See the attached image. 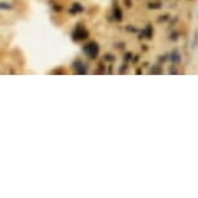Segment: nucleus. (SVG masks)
Instances as JSON below:
<instances>
[{"label": "nucleus", "mask_w": 198, "mask_h": 198, "mask_svg": "<svg viewBox=\"0 0 198 198\" xmlns=\"http://www.w3.org/2000/svg\"><path fill=\"white\" fill-rule=\"evenodd\" d=\"M84 52L88 55L89 57H96L99 53V47L95 44V43H89L84 47Z\"/></svg>", "instance_id": "f257e3e1"}]
</instances>
